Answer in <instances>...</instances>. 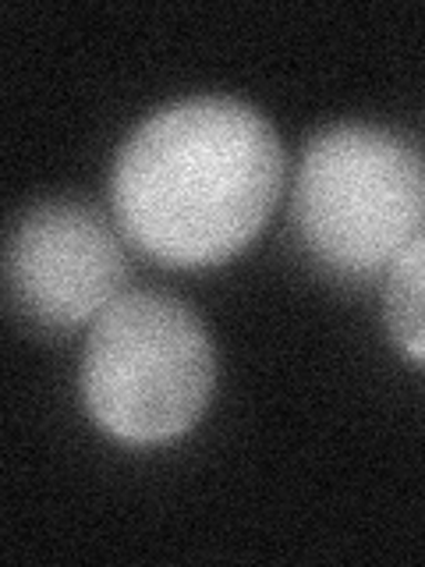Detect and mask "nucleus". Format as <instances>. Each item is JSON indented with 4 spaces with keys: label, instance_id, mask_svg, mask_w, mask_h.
<instances>
[{
    "label": "nucleus",
    "instance_id": "obj_1",
    "mask_svg": "<svg viewBox=\"0 0 425 567\" xmlns=\"http://www.w3.org/2000/svg\"><path fill=\"white\" fill-rule=\"evenodd\" d=\"M283 146L256 106L191 96L146 117L114 159L117 227L174 270L235 259L277 209Z\"/></svg>",
    "mask_w": 425,
    "mask_h": 567
},
{
    "label": "nucleus",
    "instance_id": "obj_2",
    "mask_svg": "<svg viewBox=\"0 0 425 567\" xmlns=\"http://www.w3.org/2000/svg\"><path fill=\"white\" fill-rule=\"evenodd\" d=\"M291 220L326 274L376 277L425 230V159L390 128L330 124L305 142Z\"/></svg>",
    "mask_w": 425,
    "mask_h": 567
},
{
    "label": "nucleus",
    "instance_id": "obj_3",
    "mask_svg": "<svg viewBox=\"0 0 425 567\" xmlns=\"http://www.w3.org/2000/svg\"><path fill=\"white\" fill-rule=\"evenodd\" d=\"M217 383L209 333L182 298L124 291L100 312L82 351V404L106 436L167 443L203 419Z\"/></svg>",
    "mask_w": 425,
    "mask_h": 567
},
{
    "label": "nucleus",
    "instance_id": "obj_4",
    "mask_svg": "<svg viewBox=\"0 0 425 567\" xmlns=\"http://www.w3.org/2000/svg\"><path fill=\"white\" fill-rule=\"evenodd\" d=\"M14 309L40 330H75L121 298L128 259L103 213L50 199L14 220L4 248Z\"/></svg>",
    "mask_w": 425,
    "mask_h": 567
},
{
    "label": "nucleus",
    "instance_id": "obj_5",
    "mask_svg": "<svg viewBox=\"0 0 425 567\" xmlns=\"http://www.w3.org/2000/svg\"><path fill=\"white\" fill-rule=\"evenodd\" d=\"M386 333L407 359L425 365V230L390 262L383 284Z\"/></svg>",
    "mask_w": 425,
    "mask_h": 567
}]
</instances>
